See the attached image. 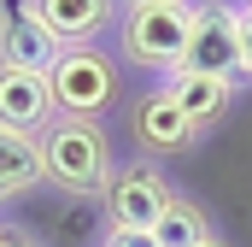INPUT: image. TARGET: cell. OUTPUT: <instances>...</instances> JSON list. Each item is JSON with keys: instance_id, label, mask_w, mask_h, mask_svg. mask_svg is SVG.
Wrapping results in <instances>:
<instances>
[{"instance_id": "cell-1", "label": "cell", "mask_w": 252, "mask_h": 247, "mask_svg": "<svg viewBox=\"0 0 252 247\" xmlns=\"http://www.w3.org/2000/svg\"><path fill=\"white\" fill-rule=\"evenodd\" d=\"M35 147H41V177L53 188H64V194H76V200L100 194L106 177L118 171L100 118H64V112H53L47 129L35 135Z\"/></svg>"}, {"instance_id": "cell-2", "label": "cell", "mask_w": 252, "mask_h": 247, "mask_svg": "<svg viewBox=\"0 0 252 247\" xmlns=\"http://www.w3.org/2000/svg\"><path fill=\"white\" fill-rule=\"evenodd\" d=\"M188 24L193 6L188 0H153V6H129L124 12V59L141 65V71H182V53H188Z\"/></svg>"}, {"instance_id": "cell-3", "label": "cell", "mask_w": 252, "mask_h": 247, "mask_svg": "<svg viewBox=\"0 0 252 247\" xmlns=\"http://www.w3.org/2000/svg\"><path fill=\"white\" fill-rule=\"evenodd\" d=\"M47 88H53V112H64V118H100L118 100V65L94 41L88 47H59V59L47 65Z\"/></svg>"}, {"instance_id": "cell-4", "label": "cell", "mask_w": 252, "mask_h": 247, "mask_svg": "<svg viewBox=\"0 0 252 247\" xmlns=\"http://www.w3.org/2000/svg\"><path fill=\"white\" fill-rule=\"evenodd\" d=\"M182 71H211V77L241 82V6H229V0H205V6H193Z\"/></svg>"}, {"instance_id": "cell-5", "label": "cell", "mask_w": 252, "mask_h": 247, "mask_svg": "<svg viewBox=\"0 0 252 247\" xmlns=\"http://www.w3.org/2000/svg\"><path fill=\"white\" fill-rule=\"evenodd\" d=\"M170 194H176V188H170V177H164L153 159H135V165H124V171H112L106 188H100L112 230H135V236H147V230H153V218L164 212V200H170Z\"/></svg>"}, {"instance_id": "cell-6", "label": "cell", "mask_w": 252, "mask_h": 247, "mask_svg": "<svg viewBox=\"0 0 252 247\" xmlns=\"http://www.w3.org/2000/svg\"><path fill=\"white\" fill-rule=\"evenodd\" d=\"M193 135H199V129H193L188 112L170 100V88H147V94L135 100V141H141V153H147V159L188 153Z\"/></svg>"}, {"instance_id": "cell-7", "label": "cell", "mask_w": 252, "mask_h": 247, "mask_svg": "<svg viewBox=\"0 0 252 247\" xmlns=\"http://www.w3.org/2000/svg\"><path fill=\"white\" fill-rule=\"evenodd\" d=\"M53 118V88H47V71H18V65H0V129H18V135H41Z\"/></svg>"}, {"instance_id": "cell-8", "label": "cell", "mask_w": 252, "mask_h": 247, "mask_svg": "<svg viewBox=\"0 0 252 247\" xmlns=\"http://www.w3.org/2000/svg\"><path fill=\"white\" fill-rule=\"evenodd\" d=\"M59 59V36L35 18L30 0H12L6 24H0V65H18V71H47Z\"/></svg>"}, {"instance_id": "cell-9", "label": "cell", "mask_w": 252, "mask_h": 247, "mask_svg": "<svg viewBox=\"0 0 252 247\" xmlns=\"http://www.w3.org/2000/svg\"><path fill=\"white\" fill-rule=\"evenodd\" d=\"M30 6L59 36V47H88L112 24V12H118V0H30Z\"/></svg>"}, {"instance_id": "cell-10", "label": "cell", "mask_w": 252, "mask_h": 247, "mask_svg": "<svg viewBox=\"0 0 252 247\" xmlns=\"http://www.w3.org/2000/svg\"><path fill=\"white\" fill-rule=\"evenodd\" d=\"M170 100L188 112L193 129H205V124H217L229 112V100H235V82L229 77H211V71H170Z\"/></svg>"}, {"instance_id": "cell-11", "label": "cell", "mask_w": 252, "mask_h": 247, "mask_svg": "<svg viewBox=\"0 0 252 247\" xmlns=\"http://www.w3.org/2000/svg\"><path fill=\"white\" fill-rule=\"evenodd\" d=\"M147 236H153V247H211V242H217V230H211L205 206L188 200V194H170Z\"/></svg>"}, {"instance_id": "cell-12", "label": "cell", "mask_w": 252, "mask_h": 247, "mask_svg": "<svg viewBox=\"0 0 252 247\" xmlns=\"http://www.w3.org/2000/svg\"><path fill=\"white\" fill-rule=\"evenodd\" d=\"M35 183H41V147H35V135L0 129V200H18Z\"/></svg>"}, {"instance_id": "cell-13", "label": "cell", "mask_w": 252, "mask_h": 247, "mask_svg": "<svg viewBox=\"0 0 252 247\" xmlns=\"http://www.w3.org/2000/svg\"><path fill=\"white\" fill-rule=\"evenodd\" d=\"M241 77H252V12H241Z\"/></svg>"}, {"instance_id": "cell-14", "label": "cell", "mask_w": 252, "mask_h": 247, "mask_svg": "<svg viewBox=\"0 0 252 247\" xmlns=\"http://www.w3.org/2000/svg\"><path fill=\"white\" fill-rule=\"evenodd\" d=\"M106 247H153V236H135V230H112Z\"/></svg>"}, {"instance_id": "cell-15", "label": "cell", "mask_w": 252, "mask_h": 247, "mask_svg": "<svg viewBox=\"0 0 252 247\" xmlns=\"http://www.w3.org/2000/svg\"><path fill=\"white\" fill-rule=\"evenodd\" d=\"M129 6H153V0H129Z\"/></svg>"}, {"instance_id": "cell-16", "label": "cell", "mask_w": 252, "mask_h": 247, "mask_svg": "<svg viewBox=\"0 0 252 247\" xmlns=\"http://www.w3.org/2000/svg\"><path fill=\"white\" fill-rule=\"evenodd\" d=\"M241 12H252V0H241Z\"/></svg>"}, {"instance_id": "cell-17", "label": "cell", "mask_w": 252, "mask_h": 247, "mask_svg": "<svg viewBox=\"0 0 252 247\" xmlns=\"http://www.w3.org/2000/svg\"><path fill=\"white\" fill-rule=\"evenodd\" d=\"M211 247H223V242H211Z\"/></svg>"}, {"instance_id": "cell-18", "label": "cell", "mask_w": 252, "mask_h": 247, "mask_svg": "<svg viewBox=\"0 0 252 247\" xmlns=\"http://www.w3.org/2000/svg\"><path fill=\"white\" fill-rule=\"evenodd\" d=\"M0 230H6V224H0Z\"/></svg>"}]
</instances>
